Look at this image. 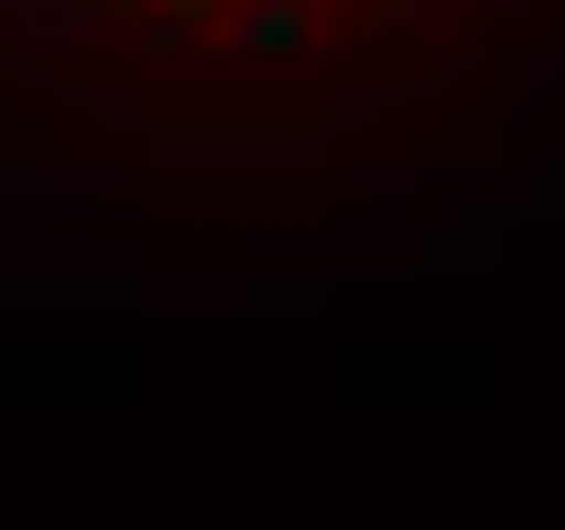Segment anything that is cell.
I'll return each instance as SVG.
<instances>
[{
    "instance_id": "obj_1",
    "label": "cell",
    "mask_w": 565,
    "mask_h": 530,
    "mask_svg": "<svg viewBox=\"0 0 565 530\" xmlns=\"http://www.w3.org/2000/svg\"><path fill=\"white\" fill-rule=\"evenodd\" d=\"M565 0H0V34L34 57L103 68H226V79H306V68H385L407 45L543 23Z\"/></svg>"
}]
</instances>
